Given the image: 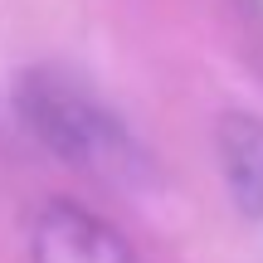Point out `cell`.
I'll return each instance as SVG.
<instances>
[{"label":"cell","mask_w":263,"mask_h":263,"mask_svg":"<svg viewBox=\"0 0 263 263\" xmlns=\"http://www.w3.org/2000/svg\"><path fill=\"white\" fill-rule=\"evenodd\" d=\"M29 258L34 263H141L132 244L107 219L73 200H49L29 224Z\"/></svg>","instance_id":"2"},{"label":"cell","mask_w":263,"mask_h":263,"mask_svg":"<svg viewBox=\"0 0 263 263\" xmlns=\"http://www.w3.org/2000/svg\"><path fill=\"white\" fill-rule=\"evenodd\" d=\"M15 112L49 156L68 161L83 176L107 185L146 180V151L132 127L64 68H25L15 78Z\"/></svg>","instance_id":"1"},{"label":"cell","mask_w":263,"mask_h":263,"mask_svg":"<svg viewBox=\"0 0 263 263\" xmlns=\"http://www.w3.org/2000/svg\"><path fill=\"white\" fill-rule=\"evenodd\" d=\"M215 151L224 171V190L249 224L263 229V117L224 112L215 127Z\"/></svg>","instance_id":"3"}]
</instances>
